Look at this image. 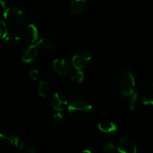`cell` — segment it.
<instances>
[{
  "instance_id": "1",
  "label": "cell",
  "mask_w": 153,
  "mask_h": 153,
  "mask_svg": "<svg viewBox=\"0 0 153 153\" xmlns=\"http://www.w3.org/2000/svg\"><path fill=\"white\" fill-rule=\"evenodd\" d=\"M117 88L121 95L131 97L135 93V79L134 75L128 69H123L117 78Z\"/></svg>"
},
{
  "instance_id": "2",
  "label": "cell",
  "mask_w": 153,
  "mask_h": 153,
  "mask_svg": "<svg viewBox=\"0 0 153 153\" xmlns=\"http://www.w3.org/2000/svg\"><path fill=\"white\" fill-rule=\"evenodd\" d=\"M68 113L76 120H82L91 116L93 111L91 105L81 100H76L68 105Z\"/></svg>"
},
{
  "instance_id": "3",
  "label": "cell",
  "mask_w": 153,
  "mask_h": 153,
  "mask_svg": "<svg viewBox=\"0 0 153 153\" xmlns=\"http://www.w3.org/2000/svg\"><path fill=\"white\" fill-rule=\"evenodd\" d=\"M24 14L22 10L16 6L9 7L4 10V19L8 24L12 25H17L22 22Z\"/></svg>"
},
{
  "instance_id": "4",
  "label": "cell",
  "mask_w": 153,
  "mask_h": 153,
  "mask_svg": "<svg viewBox=\"0 0 153 153\" xmlns=\"http://www.w3.org/2000/svg\"><path fill=\"white\" fill-rule=\"evenodd\" d=\"M92 57L87 52H81L76 54L72 59V65L77 70H82L90 65Z\"/></svg>"
},
{
  "instance_id": "5",
  "label": "cell",
  "mask_w": 153,
  "mask_h": 153,
  "mask_svg": "<svg viewBox=\"0 0 153 153\" xmlns=\"http://www.w3.org/2000/svg\"><path fill=\"white\" fill-rule=\"evenodd\" d=\"M22 37L28 43H37L39 40L38 29L34 24H28L22 29Z\"/></svg>"
},
{
  "instance_id": "6",
  "label": "cell",
  "mask_w": 153,
  "mask_h": 153,
  "mask_svg": "<svg viewBox=\"0 0 153 153\" xmlns=\"http://www.w3.org/2000/svg\"><path fill=\"white\" fill-rule=\"evenodd\" d=\"M68 105V100L64 94L56 92L51 97V106L57 111H62Z\"/></svg>"
},
{
  "instance_id": "7",
  "label": "cell",
  "mask_w": 153,
  "mask_h": 153,
  "mask_svg": "<svg viewBox=\"0 0 153 153\" xmlns=\"http://www.w3.org/2000/svg\"><path fill=\"white\" fill-rule=\"evenodd\" d=\"M54 71L61 76H67L71 72V64L62 58H57L52 62Z\"/></svg>"
},
{
  "instance_id": "8",
  "label": "cell",
  "mask_w": 153,
  "mask_h": 153,
  "mask_svg": "<svg viewBox=\"0 0 153 153\" xmlns=\"http://www.w3.org/2000/svg\"><path fill=\"white\" fill-rule=\"evenodd\" d=\"M117 149L122 153H136L137 151V146L131 139L128 137H122L119 140Z\"/></svg>"
},
{
  "instance_id": "9",
  "label": "cell",
  "mask_w": 153,
  "mask_h": 153,
  "mask_svg": "<svg viewBox=\"0 0 153 153\" xmlns=\"http://www.w3.org/2000/svg\"><path fill=\"white\" fill-rule=\"evenodd\" d=\"M1 140L3 143L9 146H18L19 142V134L12 130H5L0 134Z\"/></svg>"
},
{
  "instance_id": "10",
  "label": "cell",
  "mask_w": 153,
  "mask_h": 153,
  "mask_svg": "<svg viewBox=\"0 0 153 153\" xmlns=\"http://www.w3.org/2000/svg\"><path fill=\"white\" fill-rule=\"evenodd\" d=\"M38 55V47L37 45H31L28 46L23 52L22 55V61L25 63H31L37 58Z\"/></svg>"
},
{
  "instance_id": "11",
  "label": "cell",
  "mask_w": 153,
  "mask_h": 153,
  "mask_svg": "<svg viewBox=\"0 0 153 153\" xmlns=\"http://www.w3.org/2000/svg\"><path fill=\"white\" fill-rule=\"evenodd\" d=\"M98 128L102 132L108 134H114L117 130L116 124L109 120H102L99 123Z\"/></svg>"
},
{
  "instance_id": "12",
  "label": "cell",
  "mask_w": 153,
  "mask_h": 153,
  "mask_svg": "<svg viewBox=\"0 0 153 153\" xmlns=\"http://www.w3.org/2000/svg\"><path fill=\"white\" fill-rule=\"evenodd\" d=\"M85 4H86L85 0H73L70 7V13L76 14L82 12L85 7Z\"/></svg>"
},
{
  "instance_id": "13",
  "label": "cell",
  "mask_w": 153,
  "mask_h": 153,
  "mask_svg": "<svg viewBox=\"0 0 153 153\" xmlns=\"http://www.w3.org/2000/svg\"><path fill=\"white\" fill-rule=\"evenodd\" d=\"M51 91H52V87L47 81H40V83H39L38 90V94L40 97H43V98L47 97L51 93Z\"/></svg>"
},
{
  "instance_id": "14",
  "label": "cell",
  "mask_w": 153,
  "mask_h": 153,
  "mask_svg": "<svg viewBox=\"0 0 153 153\" xmlns=\"http://www.w3.org/2000/svg\"><path fill=\"white\" fill-rule=\"evenodd\" d=\"M36 45L40 49L45 51H51L53 49V44L49 40L46 38H40L37 40Z\"/></svg>"
},
{
  "instance_id": "15",
  "label": "cell",
  "mask_w": 153,
  "mask_h": 153,
  "mask_svg": "<svg viewBox=\"0 0 153 153\" xmlns=\"http://www.w3.org/2000/svg\"><path fill=\"white\" fill-rule=\"evenodd\" d=\"M4 39H5V41L10 46H16L20 43L22 37L16 34H7V36Z\"/></svg>"
},
{
  "instance_id": "16",
  "label": "cell",
  "mask_w": 153,
  "mask_h": 153,
  "mask_svg": "<svg viewBox=\"0 0 153 153\" xmlns=\"http://www.w3.org/2000/svg\"><path fill=\"white\" fill-rule=\"evenodd\" d=\"M84 79H85V77H84V73H82V70H77L74 74L71 75L70 77V79L71 82H76L77 84L82 83L84 81Z\"/></svg>"
},
{
  "instance_id": "17",
  "label": "cell",
  "mask_w": 153,
  "mask_h": 153,
  "mask_svg": "<svg viewBox=\"0 0 153 153\" xmlns=\"http://www.w3.org/2000/svg\"><path fill=\"white\" fill-rule=\"evenodd\" d=\"M18 148L19 150L22 152H26V153H34L35 150L34 148L30 145L27 144L25 143H22L18 145Z\"/></svg>"
},
{
  "instance_id": "18",
  "label": "cell",
  "mask_w": 153,
  "mask_h": 153,
  "mask_svg": "<svg viewBox=\"0 0 153 153\" xmlns=\"http://www.w3.org/2000/svg\"><path fill=\"white\" fill-rule=\"evenodd\" d=\"M142 103L146 106H153V94H148L143 96Z\"/></svg>"
},
{
  "instance_id": "19",
  "label": "cell",
  "mask_w": 153,
  "mask_h": 153,
  "mask_svg": "<svg viewBox=\"0 0 153 153\" xmlns=\"http://www.w3.org/2000/svg\"><path fill=\"white\" fill-rule=\"evenodd\" d=\"M63 120V115L62 114L60 111L57 112L56 114H55L52 117V123H53L55 125H59Z\"/></svg>"
},
{
  "instance_id": "20",
  "label": "cell",
  "mask_w": 153,
  "mask_h": 153,
  "mask_svg": "<svg viewBox=\"0 0 153 153\" xmlns=\"http://www.w3.org/2000/svg\"><path fill=\"white\" fill-rule=\"evenodd\" d=\"M0 34H1V38L4 39L7 36V28L6 23H4L3 21L1 22V27H0Z\"/></svg>"
},
{
  "instance_id": "21",
  "label": "cell",
  "mask_w": 153,
  "mask_h": 153,
  "mask_svg": "<svg viewBox=\"0 0 153 153\" xmlns=\"http://www.w3.org/2000/svg\"><path fill=\"white\" fill-rule=\"evenodd\" d=\"M28 75H29V76L34 82H36L39 79V77H40V72L37 69H33V70H31L28 73Z\"/></svg>"
},
{
  "instance_id": "22",
  "label": "cell",
  "mask_w": 153,
  "mask_h": 153,
  "mask_svg": "<svg viewBox=\"0 0 153 153\" xmlns=\"http://www.w3.org/2000/svg\"><path fill=\"white\" fill-rule=\"evenodd\" d=\"M129 97H130V101H129L130 109H131V110H134V108H135L136 102H137V94L135 92L134 94H132V95Z\"/></svg>"
},
{
  "instance_id": "23",
  "label": "cell",
  "mask_w": 153,
  "mask_h": 153,
  "mask_svg": "<svg viewBox=\"0 0 153 153\" xmlns=\"http://www.w3.org/2000/svg\"><path fill=\"white\" fill-rule=\"evenodd\" d=\"M117 148V146H115L114 143H112L111 141H106L105 143L104 146H103V149L105 151H112L114 150Z\"/></svg>"
},
{
  "instance_id": "24",
  "label": "cell",
  "mask_w": 153,
  "mask_h": 153,
  "mask_svg": "<svg viewBox=\"0 0 153 153\" xmlns=\"http://www.w3.org/2000/svg\"><path fill=\"white\" fill-rule=\"evenodd\" d=\"M152 89H153V84L152 85Z\"/></svg>"
}]
</instances>
